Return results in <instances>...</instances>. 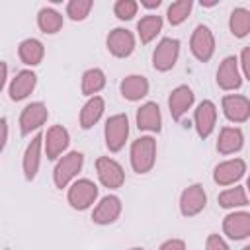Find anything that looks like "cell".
<instances>
[{"label": "cell", "instance_id": "cell-17", "mask_svg": "<svg viewBox=\"0 0 250 250\" xmlns=\"http://www.w3.org/2000/svg\"><path fill=\"white\" fill-rule=\"evenodd\" d=\"M121 211H123L121 199H119L117 195H113V193H107V195L102 197V199L98 201V205L94 207V211H92V221H94L96 225H111V223H115V221L119 219Z\"/></svg>", "mask_w": 250, "mask_h": 250}, {"label": "cell", "instance_id": "cell-1", "mask_svg": "<svg viewBox=\"0 0 250 250\" xmlns=\"http://www.w3.org/2000/svg\"><path fill=\"white\" fill-rule=\"evenodd\" d=\"M131 168L137 174H148L156 162V139L150 135H143L131 143L129 148Z\"/></svg>", "mask_w": 250, "mask_h": 250}, {"label": "cell", "instance_id": "cell-9", "mask_svg": "<svg viewBox=\"0 0 250 250\" xmlns=\"http://www.w3.org/2000/svg\"><path fill=\"white\" fill-rule=\"evenodd\" d=\"M49 119V109L43 102H31L27 104L20 113V131L21 135H31L33 131H39Z\"/></svg>", "mask_w": 250, "mask_h": 250}, {"label": "cell", "instance_id": "cell-26", "mask_svg": "<svg viewBox=\"0 0 250 250\" xmlns=\"http://www.w3.org/2000/svg\"><path fill=\"white\" fill-rule=\"evenodd\" d=\"M162 16L156 14H146L137 21V35L143 45H148L150 41L156 39V35L162 31Z\"/></svg>", "mask_w": 250, "mask_h": 250}, {"label": "cell", "instance_id": "cell-29", "mask_svg": "<svg viewBox=\"0 0 250 250\" xmlns=\"http://www.w3.org/2000/svg\"><path fill=\"white\" fill-rule=\"evenodd\" d=\"M64 20H62V14L57 12L55 8H41L39 14H37V25L43 33L47 35H53L57 31H61Z\"/></svg>", "mask_w": 250, "mask_h": 250}, {"label": "cell", "instance_id": "cell-30", "mask_svg": "<svg viewBox=\"0 0 250 250\" xmlns=\"http://www.w3.org/2000/svg\"><path fill=\"white\" fill-rule=\"evenodd\" d=\"M229 29L236 39H244L250 33V10L234 8L229 18Z\"/></svg>", "mask_w": 250, "mask_h": 250}, {"label": "cell", "instance_id": "cell-23", "mask_svg": "<svg viewBox=\"0 0 250 250\" xmlns=\"http://www.w3.org/2000/svg\"><path fill=\"white\" fill-rule=\"evenodd\" d=\"M148 90H150V84L145 76L141 74H129L125 76L121 82H119V92L125 100L129 102H139L143 100L145 96H148Z\"/></svg>", "mask_w": 250, "mask_h": 250}, {"label": "cell", "instance_id": "cell-22", "mask_svg": "<svg viewBox=\"0 0 250 250\" xmlns=\"http://www.w3.org/2000/svg\"><path fill=\"white\" fill-rule=\"evenodd\" d=\"M244 146V133L240 127L227 125L219 131L217 139V152L219 154H234Z\"/></svg>", "mask_w": 250, "mask_h": 250}, {"label": "cell", "instance_id": "cell-35", "mask_svg": "<svg viewBox=\"0 0 250 250\" xmlns=\"http://www.w3.org/2000/svg\"><path fill=\"white\" fill-rule=\"evenodd\" d=\"M240 68H242L244 78L250 82V45L240 51Z\"/></svg>", "mask_w": 250, "mask_h": 250}, {"label": "cell", "instance_id": "cell-36", "mask_svg": "<svg viewBox=\"0 0 250 250\" xmlns=\"http://www.w3.org/2000/svg\"><path fill=\"white\" fill-rule=\"evenodd\" d=\"M158 250H188V246H186V242L182 238H168V240H164L160 244Z\"/></svg>", "mask_w": 250, "mask_h": 250}, {"label": "cell", "instance_id": "cell-27", "mask_svg": "<svg viewBox=\"0 0 250 250\" xmlns=\"http://www.w3.org/2000/svg\"><path fill=\"white\" fill-rule=\"evenodd\" d=\"M105 88V72L98 66L94 68H88L84 70L82 74V80H80V90L84 96L88 98H94L98 92H102Z\"/></svg>", "mask_w": 250, "mask_h": 250}, {"label": "cell", "instance_id": "cell-6", "mask_svg": "<svg viewBox=\"0 0 250 250\" xmlns=\"http://www.w3.org/2000/svg\"><path fill=\"white\" fill-rule=\"evenodd\" d=\"M96 174H98L100 184L107 189H119L125 184L123 166L109 156H98L96 158Z\"/></svg>", "mask_w": 250, "mask_h": 250}, {"label": "cell", "instance_id": "cell-25", "mask_svg": "<svg viewBox=\"0 0 250 250\" xmlns=\"http://www.w3.org/2000/svg\"><path fill=\"white\" fill-rule=\"evenodd\" d=\"M104 109H105V102H104V98H102V96L88 98V102L82 105L80 115H78L80 127H82V129H92V127L102 119Z\"/></svg>", "mask_w": 250, "mask_h": 250}, {"label": "cell", "instance_id": "cell-41", "mask_svg": "<svg viewBox=\"0 0 250 250\" xmlns=\"http://www.w3.org/2000/svg\"><path fill=\"white\" fill-rule=\"evenodd\" d=\"M129 250H145V248H141V246H135V248H129Z\"/></svg>", "mask_w": 250, "mask_h": 250}, {"label": "cell", "instance_id": "cell-21", "mask_svg": "<svg viewBox=\"0 0 250 250\" xmlns=\"http://www.w3.org/2000/svg\"><path fill=\"white\" fill-rule=\"evenodd\" d=\"M137 127L139 131H150V133H160L162 131V113L156 102H145L137 109Z\"/></svg>", "mask_w": 250, "mask_h": 250}, {"label": "cell", "instance_id": "cell-43", "mask_svg": "<svg viewBox=\"0 0 250 250\" xmlns=\"http://www.w3.org/2000/svg\"><path fill=\"white\" fill-rule=\"evenodd\" d=\"M4 250H10V248H4Z\"/></svg>", "mask_w": 250, "mask_h": 250}, {"label": "cell", "instance_id": "cell-37", "mask_svg": "<svg viewBox=\"0 0 250 250\" xmlns=\"http://www.w3.org/2000/svg\"><path fill=\"white\" fill-rule=\"evenodd\" d=\"M0 125H2V150H4L6 145H8V119L2 117L0 119Z\"/></svg>", "mask_w": 250, "mask_h": 250}, {"label": "cell", "instance_id": "cell-40", "mask_svg": "<svg viewBox=\"0 0 250 250\" xmlns=\"http://www.w3.org/2000/svg\"><path fill=\"white\" fill-rule=\"evenodd\" d=\"M246 191L250 193V174H248V178H246Z\"/></svg>", "mask_w": 250, "mask_h": 250}, {"label": "cell", "instance_id": "cell-32", "mask_svg": "<svg viewBox=\"0 0 250 250\" xmlns=\"http://www.w3.org/2000/svg\"><path fill=\"white\" fill-rule=\"evenodd\" d=\"M94 8V2L92 0H70L66 4V16L72 20V21H82L88 18L90 10Z\"/></svg>", "mask_w": 250, "mask_h": 250}, {"label": "cell", "instance_id": "cell-19", "mask_svg": "<svg viewBox=\"0 0 250 250\" xmlns=\"http://www.w3.org/2000/svg\"><path fill=\"white\" fill-rule=\"evenodd\" d=\"M223 232L230 240H244L250 236V213L248 211H230L223 219Z\"/></svg>", "mask_w": 250, "mask_h": 250}, {"label": "cell", "instance_id": "cell-14", "mask_svg": "<svg viewBox=\"0 0 250 250\" xmlns=\"http://www.w3.org/2000/svg\"><path fill=\"white\" fill-rule=\"evenodd\" d=\"M221 109L230 123H246L250 119V100L242 94H227L221 100Z\"/></svg>", "mask_w": 250, "mask_h": 250}, {"label": "cell", "instance_id": "cell-18", "mask_svg": "<svg viewBox=\"0 0 250 250\" xmlns=\"http://www.w3.org/2000/svg\"><path fill=\"white\" fill-rule=\"evenodd\" d=\"M43 137L41 133H37L25 146L23 150V158H21V170H23V178L27 182H33L37 172H39V164H41V148H43Z\"/></svg>", "mask_w": 250, "mask_h": 250}, {"label": "cell", "instance_id": "cell-12", "mask_svg": "<svg viewBox=\"0 0 250 250\" xmlns=\"http://www.w3.org/2000/svg\"><path fill=\"white\" fill-rule=\"evenodd\" d=\"M217 125V105L211 100H201L197 107L193 109V127L199 135V139L211 137Z\"/></svg>", "mask_w": 250, "mask_h": 250}, {"label": "cell", "instance_id": "cell-5", "mask_svg": "<svg viewBox=\"0 0 250 250\" xmlns=\"http://www.w3.org/2000/svg\"><path fill=\"white\" fill-rule=\"evenodd\" d=\"M180 57V41L176 37H162L152 51V66L158 72H168L176 66Z\"/></svg>", "mask_w": 250, "mask_h": 250}, {"label": "cell", "instance_id": "cell-39", "mask_svg": "<svg viewBox=\"0 0 250 250\" xmlns=\"http://www.w3.org/2000/svg\"><path fill=\"white\" fill-rule=\"evenodd\" d=\"M2 74H4V76H2V86H0V88H4V86H6V80H8V64H6V62H2Z\"/></svg>", "mask_w": 250, "mask_h": 250}, {"label": "cell", "instance_id": "cell-2", "mask_svg": "<svg viewBox=\"0 0 250 250\" xmlns=\"http://www.w3.org/2000/svg\"><path fill=\"white\" fill-rule=\"evenodd\" d=\"M84 166V154L80 150H70L66 154H62L53 170V182L59 189L70 186L74 182V178L78 176V172Z\"/></svg>", "mask_w": 250, "mask_h": 250}, {"label": "cell", "instance_id": "cell-31", "mask_svg": "<svg viewBox=\"0 0 250 250\" xmlns=\"http://www.w3.org/2000/svg\"><path fill=\"white\" fill-rule=\"evenodd\" d=\"M193 8V2L191 0H178V2H172L166 10V18H168V23L170 25H180L188 20L189 12Z\"/></svg>", "mask_w": 250, "mask_h": 250}, {"label": "cell", "instance_id": "cell-28", "mask_svg": "<svg viewBox=\"0 0 250 250\" xmlns=\"http://www.w3.org/2000/svg\"><path fill=\"white\" fill-rule=\"evenodd\" d=\"M217 201H219V205H221L223 209L234 211V209H238V207H246V205H248V191H246V188H242V186L227 188V189H223V191L219 193Z\"/></svg>", "mask_w": 250, "mask_h": 250}, {"label": "cell", "instance_id": "cell-16", "mask_svg": "<svg viewBox=\"0 0 250 250\" xmlns=\"http://www.w3.org/2000/svg\"><path fill=\"white\" fill-rule=\"evenodd\" d=\"M195 102V94L188 84H180L176 86L170 96H168V109L174 121H182V117L188 113V109H191Z\"/></svg>", "mask_w": 250, "mask_h": 250}, {"label": "cell", "instance_id": "cell-11", "mask_svg": "<svg viewBox=\"0 0 250 250\" xmlns=\"http://www.w3.org/2000/svg\"><path fill=\"white\" fill-rule=\"evenodd\" d=\"M244 174H246V162L242 158H229L215 166L213 182L217 186L227 188V186H234L236 182H240Z\"/></svg>", "mask_w": 250, "mask_h": 250}, {"label": "cell", "instance_id": "cell-4", "mask_svg": "<svg viewBox=\"0 0 250 250\" xmlns=\"http://www.w3.org/2000/svg\"><path fill=\"white\" fill-rule=\"evenodd\" d=\"M129 137V117L127 113H115L105 119L104 125V139L109 152H119Z\"/></svg>", "mask_w": 250, "mask_h": 250}, {"label": "cell", "instance_id": "cell-42", "mask_svg": "<svg viewBox=\"0 0 250 250\" xmlns=\"http://www.w3.org/2000/svg\"><path fill=\"white\" fill-rule=\"evenodd\" d=\"M242 250H250V244H246V246H244V248H242Z\"/></svg>", "mask_w": 250, "mask_h": 250}, {"label": "cell", "instance_id": "cell-7", "mask_svg": "<svg viewBox=\"0 0 250 250\" xmlns=\"http://www.w3.org/2000/svg\"><path fill=\"white\" fill-rule=\"evenodd\" d=\"M189 51L199 62L211 61V57L215 55V35L207 25L199 23L193 29V33L189 37Z\"/></svg>", "mask_w": 250, "mask_h": 250}, {"label": "cell", "instance_id": "cell-3", "mask_svg": "<svg viewBox=\"0 0 250 250\" xmlns=\"http://www.w3.org/2000/svg\"><path fill=\"white\" fill-rule=\"evenodd\" d=\"M98 193L100 188L90 178H78L70 184L66 191V201L74 211H86L96 203Z\"/></svg>", "mask_w": 250, "mask_h": 250}, {"label": "cell", "instance_id": "cell-24", "mask_svg": "<svg viewBox=\"0 0 250 250\" xmlns=\"http://www.w3.org/2000/svg\"><path fill=\"white\" fill-rule=\"evenodd\" d=\"M18 57L25 66H37L45 57V47L39 39L27 37L18 45Z\"/></svg>", "mask_w": 250, "mask_h": 250}, {"label": "cell", "instance_id": "cell-8", "mask_svg": "<svg viewBox=\"0 0 250 250\" xmlns=\"http://www.w3.org/2000/svg\"><path fill=\"white\" fill-rule=\"evenodd\" d=\"M70 145V133L62 125H51L43 137V150L47 160H59Z\"/></svg>", "mask_w": 250, "mask_h": 250}, {"label": "cell", "instance_id": "cell-13", "mask_svg": "<svg viewBox=\"0 0 250 250\" xmlns=\"http://www.w3.org/2000/svg\"><path fill=\"white\" fill-rule=\"evenodd\" d=\"M207 205V193L201 184H191L180 193V213L184 217L199 215Z\"/></svg>", "mask_w": 250, "mask_h": 250}, {"label": "cell", "instance_id": "cell-20", "mask_svg": "<svg viewBox=\"0 0 250 250\" xmlns=\"http://www.w3.org/2000/svg\"><path fill=\"white\" fill-rule=\"evenodd\" d=\"M35 86H37V74L29 68H23L16 72V76L12 78L8 86V96L12 102H21L35 90Z\"/></svg>", "mask_w": 250, "mask_h": 250}, {"label": "cell", "instance_id": "cell-15", "mask_svg": "<svg viewBox=\"0 0 250 250\" xmlns=\"http://www.w3.org/2000/svg\"><path fill=\"white\" fill-rule=\"evenodd\" d=\"M105 45L115 59H127L135 51V35L125 27H115L107 33Z\"/></svg>", "mask_w": 250, "mask_h": 250}, {"label": "cell", "instance_id": "cell-33", "mask_svg": "<svg viewBox=\"0 0 250 250\" xmlns=\"http://www.w3.org/2000/svg\"><path fill=\"white\" fill-rule=\"evenodd\" d=\"M137 10H139V4L135 0H117L115 6H113V14L121 20V21H129L137 16Z\"/></svg>", "mask_w": 250, "mask_h": 250}, {"label": "cell", "instance_id": "cell-38", "mask_svg": "<svg viewBox=\"0 0 250 250\" xmlns=\"http://www.w3.org/2000/svg\"><path fill=\"white\" fill-rule=\"evenodd\" d=\"M160 4H162L160 0H141V6H145V8H148V10H150V8H158Z\"/></svg>", "mask_w": 250, "mask_h": 250}, {"label": "cell", "instance_id": "cell-34", "mask_svg": "<svg viewBox=\"0 0 250 250\" xmlns=\"http://www.w3.org/2000/svg\"><path fill=\"white\" fill-rule=\"evenodd\" d=\"M205 250H230L227 240L221 236V234H209L207 240H205Z\"/></svg>", "mask_w": 250, "mask_h": 250}, {"label": "cell", "instance_id": "cell-10", "mask_svg": "<svg viewBox=\"0 0 250 250\" xmlns=\"http://www.w3.org/2000/svg\"><path fill=\"white\" fill-rule=\"evenodd\" d=\"M217 86L225 92H234L242 86V72L238 68V59L229 55L221 61L217 68Z\"/></svg>", "mask_w": 250, "mask_h": 250}]
</instances>
